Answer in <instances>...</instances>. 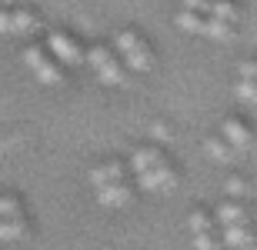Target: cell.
<instances>
[{
  "label": "cell",
  "mask_w": 257,
  "mask_h": 250,
  "mask_svg": "<svg viewBox=\"0 0 257 250\" xmlns=\"http://www.w3.org/2000/svg\"><path fill=\"white\" fill-rule=\"evenodd\" d=\"M117 50H120V57L127 60V67L131 70H151L154 67V57H151V47L144 44V37L141 34H134V30H120L117 34Z\"/></svg>",
  "instance_id": "1"
},
{
  "label": "cell",
  "mask_w": 257,
  "mask_h": 250,
  "mask_svg": "<svg viewBox=\"0 0 257 250\" xmlns=\"http://www.w3.org/2000/svg\"><path fill=\"white\" fill-rule=\"evenodd\" d=\"M84 60L94 67V74L104 80V84H110V87H124L127 84V70L120 67V60L114 57V50L90 47V54H84Z\"/></svg>",
  "instance_id": "2"
},
{
  "label": "cell",
  "mask_w": 257,
  "mask_h": 250,
  "mask_svg": "<svg viewBox=\"0 0 257 250\" xmlns=\"http://www.w3.org/2000/svg\"><path fill=\"white\" fill-rule=\"evenodd\" d=\"M24 64H27V70L40 80V84H47V87L60 84V77H64L60 67H57V60H50L47 50H40V47H27L24 50Z\"/></svg>",
  "instance_id": "3"
},
{
  "label": "cell",
  "mask_w": 257,
  "mask_h": 250,
  "mask_svg": "<svg viewBox=\"0 0 257 250\" xmlns=\"http://www.w3.org/2000/svg\"><path fill=\"white\" fill-rule=\"evenodd\" d=\"M177 183H181V173L171 160H161L157 167L137 173V187H144V190H174Z\"/></svg>",
  "instance_id": "4"
},
{
  "label": "cell",
  "mask_w": 257,
  "mask_h": 250,
  "mask_svg": "<svg viewBox=\"0 0 257 250\" xmlns=\"http://www.w3.org/2000/svg\"><path fill=\"white\" fill-rule=\"evenodd\" d=\"M47 50L60 60V64H67V67H80V64H84V50H80V44H77L70 34L54 30V34L47 37Z\"/></svg>",
  "instance_id": "5"
},
{
  "label": "cell",
  "mask_w": 257,
  "mask_h": 250,
  "mask_svg": "<svg viewBox=\"0 0 257 250\" xmlns=\"http://www.w3.org/2000/svg\"><path fill=\"white\" fill-rule=\"evenodd\" d=\"M40 20L30 10H0V37H17V34H34Z\"/></svg>",
  "instance_id": "6"
},
{
  "label": "cell",
  "mask_w": 257,
  "mask_h": 250,
  "mask_svg": "<svg viewBox=\"0 0 257 250\" xmlns=\"http://www.w3.org/2000/svg\"><path fill=\"white\" fill-rule=\"evenodd\" d=\"M220 137L227 140L237 154H244V150H254V130H250L244 120H237V117H227L224 120V127H220Z\"/></svg>",
  "instance_id": "7"
},
{
  "label": "cell",
  "mask_w": 257,
  "mask_h": 250,
  "mask_svg": "<svg viewBox=\"0 0 257 250\" xmlns=\"http://www.w3.org/2000/svg\"><path fill=\"white\" fill-rule=\"evenodd\" d=\"M97 190V203H104V207H127L134 197V187L127 180H114V183H100L94 187Z\"/></svg>",
  "instance_id": "8"
},
{
  "label": "cell",
  "mask_w": 257,
  "mask_h": 250,
  "mask_svg": "<svg viewBox=\"0 0 257 250\" xmlns=\"http://www.w3.org/2000/svg\"><path fill=\"white\" fill-rule=\"evenodd\" d=\"M224 243L227 247H237V250H250L257 243V230H254V223H230V227H224Z\"/></svg>",
  "instance_id": "9"
},
{
  "label": "cell",
  "mask_w": 257,
  "mask_h": 250,
  "mask_svg": "<svg viewBox=\"0 0 257 250\" xmlns=\"http://www.w3.org/2000/svg\"><path fill=\"white\" fill-rule=\"evenodd\" d=\"M217 223H224V227H230V223H247L250 220V210H247V203L237 200V197H230V200H224L217 207Z\"/></svg>",
  "instance_id": "10"
},
{
  "label": "cell",
  "mask_w": 257,
  "mask_h": 250,
  "mask_svg": "<svg viewBox=\"0 0 257 250\" xmlns=\"http://www.w3.org/2000/svg\"><path fill=\"white\" fill-rule=\"evenodd\" d=\"M127 167L120 164V160H107V164H97L90 167V183L94 187H100V183H114V180H124Z\"/></svg>",
  "instance_id": "11"
},
{
  "label": "cell",
  "mask_w": 257,
  "mask_h": 250,
  "mask_svg": "<svg viewBox=\"0 0 257 250\" xmlns=\"http://www.w3.org/2000/svg\"><path fill=\"white\" fill-rule=\"evenodd\" d=\"M161 160H167V154H164L161 147H137L131 157V170L141 173V170H151V167H157Z\"/></svg>",
  "instance_id": "12"
},
{
  "label": "cell",
  "mask_w": 257,
  "mask_h": 250,
  "mask_svg": "<svg viewBox=\"0 0 257 250\" xmlns=\"http://www.w3.org/2000/svg\"><path fill=\"white\" fill-rule=\"evenodd\" d=\"M204 150H207L214 160H220V164H234V160H237V150H234L224 137H207V140H204Z\"/></svg>",
  "instance_id": "13"
},
{
  "label": "cell",
  "mask_w": 257,
  "mask_h": 250,
  "mask_svg": "<svg viewBox=\"0 0 257 250\" xmlns=\"http://www.w3.org/2000/svg\"><path fill=\"white\" fill-rule=\"evenodd\" d=\"M27 237V223L20 213L14 217H0V240H24Z\"/></svg>",
  "instance_id": "14"
},
{
  "label": "cell",
  "mask_w": 257,
  "mask_h": 250,
  "mask_svg": "<svg viewBox=\"0 0 257 250\" xmlns=\"http://www.w3.org/2000/svg\"><path fill=\"white\" fill-rule=\"evenodd\" d=\"M204 20H207V14L181 10V14H177V27H181V30H187V34H204Z\"/></svg>",
  "instance_id": "15"
},
{
  "label": "cell",
  "mask_w": 257,
  "mask_h": 250,
  "mask_svg": "<svg viewBox=\"0 0 257 250\" xmlns=\"http://www.w3.org/2000/svg\"><path fill=\"white\" fill-rule=\"evenodd\" d=\"M210 17L224 20V24H237V7L230 4V0H210Z\"/></svg>",
  "instance_id": "16"
},
{
  "label": "cell",
  "mask_w": 257,
  "mask_h": 250,
  "mask_svg": "<svg viewBox=\"0 0 257 250\" xmlns=\"http://www.w3.org/2000/svg\"><path fill=\"white\" fill-rule=\"evenodd\" d=\"M187 227H191V233H204V230H217V220L207 210H194L187 217Z\"/></svg>",
  "instance_id": "17"
},
{
  "label": "cell",
  "mask_w": 257,
  "mask_h": 250,
  "mask_svg": "<svg viewBox=\"0 0 257 250\" xmlns=\"http://www.w3.org/2000/svg\"><path fill=\"white\" fill-rule=\"evenodd\" d=\"M224 243L217 230H204V233H194V250H217Z\"/></svg>",
  "instance_id": "18"
},
{
  "label": "cell",
  "mask_w": 257,
  "mask_h": 250,
  "mask_svg": "<svg viewBox=\"0 0 257 250\" xmlns=\"http://www.w3.org/2000/svg\"><path fill=\"white\" fill-rule=\"evenodd\" d=\"M224 190H227L230 197H237V200H244V197L250 193V183L244 180V177H230V180L224 183Z\"/></svg>",
  "instance_id": "19"
},
{
  "label": "cell",
  "mask_w": 257,
  "mask_h": 250,
  "mask_svg": "<svg viewBox=\"0 0 257 250\" xmlns=\"http://www.w3.org/2000/svg\"><path fill=\"white\" fill-rule=\"evenodd\" d=\"M237 97H240V100H247V104H257V80L240 77L237 80Z\"/></svg>",
  "instance_id": "20"
},
{
  "label": "cell",
  "mask_w": 257,
  "mask_h": 250,
  "mask_svg": "<svg viewBox=\"0 0 257 250\" xmlns=\"http://www.w3.org/2000/svg\"><path fill=\"white\" fill-rule=\"evenodd\" d=\"M14 213H20V200L14 193H4L0 197V217H14Z\"/></svg>",
  "instance_id": "21"
},
{
  "label": "cell",
  "mask_w": 257,
  "mask_h": 250,
  "mask_svg": "<svg viewBox=\"0 0 257 250\" xmlns=\"http://www.w3.org/2000/svg\"><path fill=\"white\" fill-rule=\"evenodd\" d=\"M184 10H194V14H210V0H184Z\"/></svg>",
  "instance_id": "22"
},
{
  "label": "cell",
  "mask_w": 257,
  "mask_h": 250,
  "mask_svg": "<svg viewBox=\"0 0 257 250\" xmlns=\"http://www.w3.org/2000/svg\"><path fill=\"white\" fill-rule=\"evenodd\" d=\"M240 77L257 80V60H244V64H240Z\"/></svg>",
  "instance_id": "23"
},
{
  "label": "cell",
  "mask_w": 257,
  "mask_h": 250,
  "mask_svg": "<svg viewBox=\"0 0 257 250\" xmlns=\"http://www.w3.org/2000/svg\"><path fill=\"white\" fill-rule=\"evenodd\" d=\"M151 130H154V137H157V140H171V137H174V134H171V127H167V124H154Z\"/></svg>",
  "instance_id": "24"
},
{
  "label": "cell",
  "mask_w": 257,
  "mask_h": 250,
  "mask_svg": "<svg viewBox=\"0 0 257 250\" xmlns=\"http://www.w3.org/2000/svg\"><path fill=\"white\" fill-rule=\"evenodd\" d=\"M0 4H24V0H0Z\"/></svg>",
  "instance_id": "25"
}]
</instances>
